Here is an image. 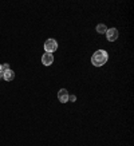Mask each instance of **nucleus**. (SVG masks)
I'll list each match as a JSON object with an SVG mask.
<instances>
[{
    "label": "nucleus",
    "instance_id": "1",
    "mask_svg": "<svg viewBox=\"0 0 134 146\" xmlns=\"http://www.w3.org/2000/svg\"><path fill=\"white\" fill-rule=\"evenodd\" d=\"M107 59H109V55H107L106 51H105V50H98V51H95V52L93 54L91 63H93L95 67H101L107 62Z\"/></svg>",
    "mask_w": 134,
    "mask_h": 146
},
{
    "label": "nucleus",
    "instance_id": "6",
    "mask_svg": "<svg viewBox=\"0 0 134 146\" xmlns=\"http://www.w3.org/2000/svg\"><path fill=\"white\" fill-rule=\"evenodd\" d=\"M3 78H4L7 82H9V80H12L13 78H15V72H13L12 70H7L3 72Z\"/></svg>",
    "mask_w": 134,
    "mask_h": 146
},
{
    "label": "nucleus",
    "instance_id": "2",
    "mask_svg": "<svg viewBox=\"0 0 134 146\" xmlns=\"http://www.w3.org/2000/svg\"><path fill=\"white\" fill-rule=\"evenodd\" d=\"M44 50H46V52L52 54L54 51L58 50V42H56L55 39H52V38L47 39L46 40V43H44Z\"/></svg>",
    "mask_w": 134,
    "mask_h": 146
},
{
    "label": "nucleus",
    "instance_id": "5",
    "mask_svg": "<svg viewBox=\"0 0 134 146\" xmlns=\"http://www.w3.org/2000/svg\"><path fill=\"white\" fill-rule=\"evenodd\" d=\"M58 99L59 102H62V103H66L68 101V91L66 89H60L58 91Z\"/></svg>",
    "mask_w": 134,
    "mask_h": 146
},
{
    "label": "nucleus",
    "instance_id": "9",
    "mask_svg": "<svg viewBox=\"0 0 134 146\" xmlns=\"http://www.w3.org/2000/svg\"><path fill=\"white\" fill-rule=\"evenodd\" d=\"M68 101L75 102V101H76V97H75V95H68Z\"/></svg>",
    "mask_w": 134,
    "mask_h": 146
},
{
    "label": "nucleus",
    "instance_id": "4",
    "mask_svg": "<svg viewBox=\"0 0 134 146\" xmlns=\"http://www.w3.org/2000/svg\"><path fill=\"white\" fill-rule=\"evenodd\" d=\"M54 62V56L50 52H44L43 55H42V63L44 64V66H51Z\"/></svg>",
    "mask_w": 134,
    "mask_h": 146
},
{
    "label": "nucleus",
    "instance_id": "10",
    "mask_svg": "<svg viewBox=\"0 0 134 146\" xmlns=\"http://www.w3.org/2000/svg\"><path fill=\"white\" fill-rule=\"evenodd\" d=\"M0 74H3V70H1V64H0Z\"/></svg>",
    "mask_w": 134,
    "mask_h": 146
},
{
    "label": "nucleus",
    "instance_id": "3",
    "mask_svg": "<svg viewBox=\"0 0 134 146\" xmlns=\"http://www.w3.org/2000/svg\"><path fill=\"white\" fill-rule=\"evenodd\" d=\"M106 38H107V40H110V42L117 40L118 39V30H117V28H109L106 31Z\"/></svg>",
    "mask_w": 134,
    "mask_h": 146
},
{
    "label": "nucleus",
    "instance_id": "11",
    "mask_svg": "<svg viewBox=\"0 0 134 146\" xmlns=\"http://www.w3.org/2000/svg\"><path fill=\"white\" fill-rule=\"evenodd\" d=\"M0 78H3V74H0Z\"/></svg>",
    "mask_w": 134,
    "mask_h": 146
},
{
    "label": "nucleus",
    "instance_id": "8",
    "mask_svg": "<svg viewBox=\"0 0 134 146\" xmlns=\"http://www.w3.org/2000/svg\"><path fill=\"white\" fill-rule=\"evenodd\" d=\"M1 70H3V72L7 70H9V66H8V63H4V64H1Z\"/></svg>",
    "mask_w": 134,
    "mask_h": 146
},
{
    "label": "nucleus",
    "instance_id": "7",
    "mask_svg": "<svg viewBox=\"0 0 134 146\" xmlns=\"http://www.w3.org/2000/svg\"><path fill=\"white\" fill-rule=\"evenodd\" d=\"M106 31H107V27L105 26V24L101 23V24L97 26V32H98V34H106Z\"/></svg>",
    "mask_w": 134,
    "mask_h": 146
}]
</instances>
